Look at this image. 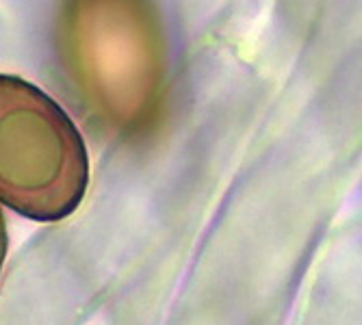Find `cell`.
Segmentation results:
<instances>
[{"label": "cell", "instance_id": "3957f363", "mask_svg": "<svg viewBox=\"0 0 362 325\" xmlns=\"http://www.w3.org/2000/svg\"><path fill=\"white\" fill-rule=\"evenodd\" d=\"M7 223H5V215L3 208H0V271H3V263H5V256H7Z\"/></svg>", "mask_w": 362, "mask_h": 325}, {"label": "cell", "instance_id": "6da1fadb", "mask_svg": "<svg viewBox=\"0 0 362 325\" xmlns=\"http://www.w3.org/2000/svg\"><path fill=\"white\" fill-rule=\"evenodd\" d=\"M59 44L76 91L103 124L130 135L154 122L165 37L152 0H65Z\"/></svg>", "mask_w": 362, "mask_h": 325}, {"label": "cell", "instance_id": "7a4b0ae2", "mask_svg": "<svg viewBox=\"0 0 362 325\" xmlns=\"http://www.w3.org/2000/svg\"><path fill=\"white\" fill-rule=\"evenodd\" d=\"M89 184L76 124L33 83L0 74V202L33 221L72 215Z\"/></svg>", "mask_w": 362, "mask_h": 325}]
</instances>
